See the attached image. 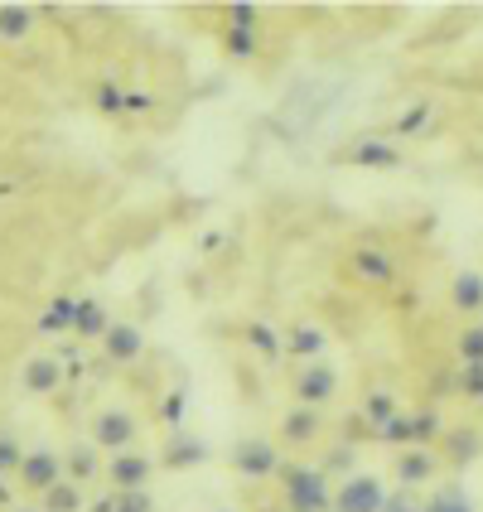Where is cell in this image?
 <instances>
[{"label": "cell", "mask_w": 483, "mask_h": 512, "mask_svg": "<svg viewBox=\"0 0 483 512\" xmlns=\"http://www.w3.org/2000/svg\"><path fill=\"white\" fill-rule=\"evenodd\" d=\"M285 484V508L290 512H334V484L324 469H310V464H290L281 474Z\"/></svg>", "instance_id": "cell-1"}, {"label": "cell", "mask_w": 483, "mask_h": 512, "mask_svg": "<svg viewBox=\"0 0 483 512\" xmlns=\"http://www.w3.org/2000/svg\"><path fill=\"white\" fill-rule=\"evenodd\" d=\"M387 508V488L372 474H348L334 484V512H382Z\"/></svg>", "instance_id": "cell-2"}, {"label": "cell", "mask_w": 483, "mask_h": 512, "mask_svg": "<svg viewBox=\"0 0 483 512\" xmlns=\"http://www.w3.org/2000/svg\"><path fill=\"white\" fill-rule=\"evenodd\" d=\"M92 440H97V450L126 455V450H131V440H136V416H131L126 406H107V411H97V421H92Z\"/></svg>", "instance_id": "cell-3"}, {"label": "cell", "mask_w": 483, "mask_h": 512, "mask_svg": "<svg viewBox=\"0 0 483 512\" xmlns=\"http://www.w3.org/2000/svg\"><path fill=\"white\" fill-rule=\"evenodd\" d=\"M232 469L242 479H271V474H285L281 469V450L271 440H237L232 445Z\"/></svg>", "instance_id": "cell-4"}, {"label": "cell", "mask_w": 483, "mask_h": 512, "mask_svg": "<svg viewBox=\"0 0 483 512\" xmlns=\"http://www.w3.org/2000/svg\"><path fill=\"white\" fill-rule=\"evenodd\" d=\"M63 455L54 450H25V464H20V484L34 488V493H49V488L63 484Z\"/></svg>", "instance_id": "cell-5"}, {"label": "cell", "mask_w": 483, "mask_h": 512, "mask_svg": "<svg viewBox=\"0 0 483 512\" xmlns=\"http://www.w3.org/2000/svg\"><path fill=\"white\" fill-rule=\"evenodd\" d=\"M334 392H339V372L329 368V363H305V368L295 372V397H300V406H324Z\"/></svg>", "instance_id": "cell-6"}, {"label": "cell", "mask_w": 483, "mask_h": 512, "mask_svg": "<svg viewBox=\"0 0 483 512\" xmlns=\"http://www.w3.org/2000/svg\"><path fill=\"white\" fill-rule=\"evenodd\" d=\"M348 266H353V276L368 285H392L397 281V261L382 252V247H358V252H348Z\"/></svg>", "instance_id": "cell-7"}, {"label": "cell", "mask_w": 483, "mask_h": 512, "mask_svg": "<svg viewBox=\"0 0 483 512\" xmlns=\"http://www.w3.org/2000/svg\"><path fill=\"white\" fill-rule=\"evenodd\" d=\"M107 474H112V484H116V493H126V488H145L150 484V474H155V464L145 455H112V464H107Z\"/></svg>", "instance_id": "cell-8"}, {"label": "cell", "mask_w": 483, "mask_h": 512, "mask_svg": "<svg viewBox=\"0 0 483 512\" xmlns=\"http://www.w3.org/2000/svg\"><path fill=\"white\" fill-rule=\"evenodd\" d=\"M102 348H107V358L112 363H136L145 348V334L136 329V324H112L107 329V339H102Z\"/></svg>", "instance_id": "cell-9"}, {"label": "cell", "mask_w": 483, "mask_h": 512, "mask_svg": "<svg viewBox=\"0 0 483 512\" xmlns=\"http://www.w3.org/2000/svg\"><path fill=\"white\" fill-rule=\"evenodd\" d=\"M348 160H353V165H368V170H397V165H401L397 145H387L382 136H368V141H358L353 150H348Z\"/></svg>", "instance_id": "cell-10"}, {"label": "cell", "mask_w": 483, "mask_h": 512, "mask_svg": "<svg viewBox=\"0 0 483 512\" xmlns=\"http://www.w3.org/2000/svg\"><path fill=\"white\" fill-rule=\"evenodd\" d=\"M107 329H112V319L102 310V300H78V310H73V334H78V339H107Z\"/></svg>", "instance_id": "cell-11"}, {"label": "cell", "mask_w": 483, "mask_h": 512, "mask_svg": "<svg viewBox=\"0 0 483 512\" xmlns=\"http://www.w3.org/2000/svg\"><path fill=\"white\" fill-rule=\"evenodd\" d=\"M63 377H68V372L58 368V358H29L25 363V387L29 392H39V397H49Z\"/></svg>", "instance_id": "cell-12"}, {"label": "cell", "mask_w": 483, "mask_h": 512, "mask_svg": "<svg viewBox=\"0 0 483 512\" xmlns=\"http://www.w3.org/2000/svg\"><path fill=\"white\" fill-rule=\"evenodd\" d=\"M281 435L290 440V445H310L314 435H319V411H314V406H295V411H285Z\"/></svg>", "instance_id": "cell-13"}, {"label": "cell", "mask_w": 483, "mask_h": 512, "mask_svg": "<svg viewBox=\"0 0 483 512\" xmlns=\"http://www.w3.org/2000/svg\"><path fill=\"white\" fill-rule=\"evenodd\" d=\"M203 459H208V445H203V440H194V435H174L160 464H165V469H184V464H203Z\"/></svg>", "instance_id": "cell-14"}, {"label": "cell", "mask_w": 483, "mask_h": 512, "mask_svg": "<svg viewBox=\"0 0 483 512\" xmlns=\"http://www.w3.org/2000/svg\"><path fill=\"white\" fill-rule=\"evenodd\" d=\"M430 474H435V459H430L426 450H401V459H397L401 484H426Z\"/></svg>", "instance_id": "cell-15"}, {"label": "cell", "mask_w": 483, "mask_h": 512, "mask_svg": "<svg viewBox=\"0 0 483 512\" xmlns=\"http://www.w3.org/2000/svg\"><path fill=\"white\" fill-rule=\"evenodd\" d=\"M450 295H455L459 310H483V276L479 271H459L455 285H450Z\"/></svg>", "instance_id": "cell-16"}, {"label": "cell", "mask_w": 483, "mask_h": 512, "mask_svg": "<svg viewBox=\"0 0 483 512\" xmlns=\"http://www.w3.org/2000/svg\"><path fill=\"white\" fill-rule=\"evenodd\" d=\"M29 25H34L29 5H0V39H25Z\"/></svg>", "instance_id": "cell-17"}, {"label": "cell", "mask_w": 483, "mask_h": 512, "mask_svg": "<svg viewBox=\"0 0 483 512\" xmlns=\"http://www.w3.org/2000/svg\"><path fill=\"white\" fill-rule=\"evenodd\" d=\"M247 343H252L256 353H261V358H281V334H276V329H271V324H266V319H256V324H247Z\"/></svg>", "instance_id": "cell-18"}, {"label": "cell", "mask_w": 483, "mask_h": 512, "mask_svg": "<svg viewBox=\"0 0 483 512\" xmlns=\"http://www.w3.org/2000/svg\"><path fill=\"white\" fill-rule=\"evenodd\" d=\"M44 512H83V484H58L44 493Z\"/></svg>", "instance_id": "cell-19"}, {"label": "cell", "mask_w": 483, "mask_h": 512, "mask_svg": "<svg viewBox=\"0 0 483 512\" xmlns=\"http://www.w3.org/2000/svg\"><path fill=\"white\" fill-rule=\"evenodd\" d=\"M426 512H474V503H469V498H464V488L445 484V488H435V493H430Z\"/></svg>", "instance_id": "cell-20"}, {"label": "cell", "mask_w": 483, "mask_h": 512, "mask_svg": "<svg viewBox=\"0 0 483 512\" xmlns=\"http://www.w3.org/2000/svg\"><path fill=\"white\" fill-rule=\"evenodd\" d=\"M363 411H368L372 430H387V426H392V421H397V416H401V411H397V401H392V397H382V392H372V397H368V406H363Z\"/></svg>", "instance_id": "cell-21"}, {"label": "cell", "mask_w": 483, "mask_h": 512, "mask_svg": "<svg viewBox=\"0 0 483 512\" xmlns=\"http://www.w3.org/2000/svg\"><path fill=\"white\" fill-rule=\"evenodd\" d=\"M73 310H78V300H68V295H63V300H54V310L39 319V329H44V334H58L63 324L73 329Z\"/></svg>", "instance_id": "cell-22"}, {"label": "cell", "mask_w": 483, "mask_h": 512, "mask_svg": "<svg viewBox=\"0 0 483 512\" xmlns=\"http://www.w3.org/2000/svg\"><path fill=\"white\" fill-rule=\"evenodd\" d=\"M324 348V334L314 329V324H300L295 334H290V353H300V358H314Z\"/></svg>", "instance_id": "cell-23"}, {"label": "cell", "mask_w": 483, "mask_h": 512, "mask_svg": "<svg viewBox=\"0 0 483 512\" xmlns=\"http://www.w3.org/2000/svg\"><path fill=\"white\" fill-rule=\"evenodd\" d=\"M63 464H68V474H73L78 484H87V479L97 474V450H87V445H78V450H73V455L63 459Z\"/></svg>", "instance_id": "cell-24"}, {"label": "cell", "mask_w": 483, "mask_h": 512, "mask_svg": "<svg viewBox=\"0 0 483 512\" xmlns=\"http://www.w3.org/2000/svg\"><path fill=\"white\" fill-rule=\"evenodd\" d=\"M20 464H25L20 440H15V435H0V479H5V474H20Z\"/></svg>", "instance_id": "cell-25"}, {"label": "cell", "mask_w": 483, "mask_h": 512, "mask_svg": "<svg viewBox=\"0 0 483 512\" xmlns=\"http://www.w3.org/2000/svg\"><path fill=\"white\" fill-rule=\"evenodd\" d=\"M474 455H479V435H474V430H455V435H450V459H455V464H469Z\"/></svg>", "instance_id": "cell-26"}, {"label": "cell", "mask_w": 483, "mask_h": 512, "mask_svg": "<svg viewBox=\"0 0 483 512\" xmlns=\"http://www.w3.org/2000/svg\"><path fill=\"white\" fill-rule=\"evenodd\" d=\"M459 358H464V363H483V324L459 334Z\"/></svg>", "instance_id": "cell-27"}, {"label": "cell", "mask_w": 483, "mask_h": 512, "mask_svg": "<svg viewBox=\"0 0 483 512\" xmlns=\"http://www.w3.org/2000/svg\"><path fill=\"white\" fill-rule=\"evenodd\" d=\"M150 493L145 488H126V493H116V512H150Z\"/></svg>", "instance_id": "cell-28"}, {"label": "cell", "mask_w": 483, "mask_h": 512, "mask_svg": "<svg viewBox=\"0 0 483 512\" xmlns=\"http://www.w3.org/2000/svg\"><path fill=\"white\" fill-rule=\"evenodd\" d=\"M459 392L483 401V363H464V372H459Z\"/></svg>", "instance_id": "cell-29"}, {"label": "cell", "mask_w": 483, "mask_h": 512, "mask_svg": "<svg viewBox=\"0 0 483 512\" xmlns=\"http://www.w3.org/2000/svg\"><path fill=\"white\" fill-rule=\"evenodd\" d=\"M430 435H440V416L435 411H416L411 416V440H430Z\"/></svg>", "instance_id": "cell-30"}, {"label": "cell", "mask_w": 483, "mask_h": 512, "mask_svg": "<svg viewBox=\"0 0 483 512\" xmlns=\"http://www.w3.org/2000/svg\"><path fill=\"white\" fill-rule=\"evenodd\" d=\"M228 49H232V58H252L256 34L252 29H228Z\"/></svg>", "instance_id": "cell-31"}, {"label": "cell", "mask_w": 483, "mask_h": 512, "mask_svg": "<svg viewBox=\"0 0 483 512\" xmlns=\"http://www.w3.org/2000/svg\"><path fill=\"white\" fill-rule=\"evenodd\" d=\"M252 20H256V5H247V0H237V5L228 10V25L232 29H256Z\"/></svg>", "instance_id": "cell-32"}, {"label": "cell", "mask_w": 483, "mask_h": 512, "mask_svg": "<svg viewBox=\"0 0 483 512\" xmlns=\"http://www.w3.org/2000/svg\"><path fill=\"white\" fill-rule=\"evenodd\" d=\"M160 416H165L170 426H179V421H184V387H179V392H170V397H165V411H160Z\"/></svg>", "instance_id": "cell-33"}, {"label": "cell", "mask_w": 483, "mask_h": 512, "mask_svg": "<svg viewBox=\"0 0 483 512\" xmlns=\"http://www.w3.org/2000/svg\"><path fill=\"white\" fill-rule=\"evenodd\" d=\"M382 435H387L392 445H411V416H397V421H392V426L382 430Z\"/></svg>", "instance_id": "cell-34"}, {"label": "cell", "mask_w": 483, "mask_h": 512, "mask_svg": "<svg viewBox=\"0 0 483 512\" xmlns=\"http://www.w3.org/2000/svg\"><path fill=\"white\" fill-rule=\"evenodd\" d=\"M97 107H102V112H121V107H131V102H126L116 87H102V92H97Z\"/></svg>", "instance_id": "cell-35"}, {"label": "cell", "mask_w": 483, "mask_h": 512, "mask_svg": "<svg viewBox=\"0 0 483 512\" xmlns=\"http://www.w3.org/2000/svg\"><path fill=\"white\" fill-rule=\"evenodd\" d=\"M382 512H421V508H416L411 498H387V508H382Z\"/></svg>", "instance_id": "cell-36"}, {"label": "cell", "mask_w": 483, "mask_h": 512, "mask_svg": "<svg viewBox=\"0 0 483 512\" xmlns=\"http://www.w3.org/2000/svg\"><path fill=\"white\" fill-rule=\"evenodd\" d=\"M421 121H426V107H416V112L401 116V131H411V126H421Z\"/></svg>", "instance_id": "cell-37"}, {"label": "cell", "mask_w": 483, "mask_h": 512, "mask_svg": "<svg viewBox=\"0 0 483 512\" xmlns=\"http://www.w3.org/2000/svg\"><path fill=\"white\" fill-rule=\"evenodd\" d=\"M5 498H10V488H5V479H0V503H5Z\"/></svg>", "instance_id": "cell-38"}, {"label": "cell", "mask_w": 483, "mask_h": 512, "mask_svg": "<svg viewBox=\"0 0 483 512\" xmlns=\"http://www.w3.org/2000/svg\"><path fill=\"white\" fill-rule=\"evenodd\" d=\"M20 512H39V508H20Z\"/></svg>", "instance_id": "cell-39"}]
</instances>
